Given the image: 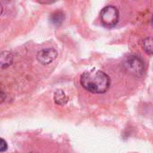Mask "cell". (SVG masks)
Listing matches in <instances>:
<instances>
[{
  "label": "cell",
  "mask_w": 153,
  "mask_h": 153,
  "mask_svg": "<svg viewBox=\"0 0 153 153\" xmlns=\"http://www.w3.org/2000/svg\"><path fill=\"white\" fill-rule=\"evenodd\" d=\"M152 25H153V15H152Z\"/></svg>",
  "instance_id": "30bf717a"
},
{
  "label": "cell",
  "mask_w": 153,
  "mask_h": 153,
  "mask_svg": "<svg viewBox=\"0 0 153 153\" xmlns=\"http://www.w3.org/2000/svg\"><path fill=\"white\" fill-rule=\"evenodd\" d=\"M54 101L56 105L64 106L68 102V97L63 90H56L54 93Z\"/></svg>",
  "instance_id": "52a82bcc"
},
{
  "label": "cell",
  "mask_w": 153,
  "mask_h": 153,
  "mask_svg": "<svg viewBox=\"0 0 153 153\" xmlns=\"http://www.w3.org/2000/svg\"><path fill=\"white\" fill-rule=\"evenodd\" d=\"M100 21L108 28L116 26L119 20V12L114 5H107L100 11Z\"/></svg>",
  "instance_id": "3957f363"
},
{
  "label": "cell",
  "mask_w": 153,
  "mask_h": 153,
  "mask_svg": "<svg viewBox=\"0 0 153 153\" xmlns=\"http://www.w3.org/2000/svg\"><path fill=\"white\" fill-rule=\"evenodd\" d=\"M125 70L136 77H142L145 73V65L143 60L135 55L128 56L123 62Z\"/></svg>",
  "instance_id": "7a4b0ae2"
},
{
  "label": "cell",
  "mask_w": 153,
  "mask_h": 153,
  "mask_svg": "<svg viewBox=\"0 0 153 153\" xmlns=\"http://www.w3.org/2000/svg\"><path fill=\"white\" fill-rule=\"evenodd\" d=\"M65 18V13L60 11V10H57V11H55L53 12L50 16H49V21L52 24H54L55 26H59L63 23L64 20Z\"/></svg>",
  "instance_id": "8992f818"
},
{
  "label": "cell",
  "mask_w": 153,
  "mask_h": 153,
  "mask_svg": "<svg viewBox=\"0 0 153 153\" xmlns=\"http://www.w3.org/2000/svg\"><path fill=\"white\" fill-rule=\"evenodd\" d=\"M82 86L88 91L94 94H103L110 87V78L103 71L92 69L84 72L80 78Z\"/></svg>",
  "instance_id": "6da1fadb"
},
{
  "label": "cell",
  "mask_w": 153,
  "mask_h": 153,
  "mask_svg": "<svg viewBox=\"0 0 153 153\" xmlns=\"http://www.w3.org/2000/svg\"><path fill=\"white\" fill-rule=\"evenodd\" d=\"M13 54L9 51H2L0 55V65L1 68L4 69L8 66H10L13 64Z\"/></svg>",
  "instance_id": "5b68a950"
},
{
  "label": "cell",
  "mask_w": 153,
  "mask_h": 153,
  "mask_svg": "<svg viewBox=\"0 0 153 153\" xmlns=\"http://www.w3.org/2000/svg\"><path fill=\"white\" fill-rule=\"evenodd\" d=\"M7 150V143H5V141L2 138L0 140V151L1 152H4Z\"/></svg>",
  "instance_id": "9c48e42d"
},
{
  "label": "cell",
  "mask_w": 153,
  "mask_h": 153,
  "mask_svg": "<svg viewBox=\"0 0 153 153\" xmlns=\"http://www.w3.org/2000/svg\"><path fill=\"white\" fill-rule=\"evenodd\" d=\"M57 57V51L55 48H44L38 52L37 59L42 65H48Z\"/></svg>",
  "instance_id": "277c9868"
},
{
  "label": "cell",
  "mask_w": 153,
  "mask_h": 153,
  "mask_svg": "<svg viewBox=\"0 0 153 153\" xmlns=\"http://www.w3.org/2000/svg\"><path fill=\"white\" fill-rule=\"evenodd\" d=\"M142 48L144 50V52L149 55H153V38L152 37H147L142 41Z\"/></svg>",
  "instance_id": "ba28073f"
},
{
  "label": "cell",
  "mask_w": 153,
  "mask_h": 153,
  "mask_svg": "<svg viewBox=\"0 0 153 153\" xmlns=\"http://www.w3.org/2000/svg\"><path fill=\"white\" fill-rule=\"evenodd\" d=\"M30 153H36V152H30Z\"/></svg>",
  "instance_id": "8fae6325"
}]
</instances>
